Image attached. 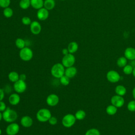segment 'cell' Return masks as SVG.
<instances>
[{
    "label": "cell",
    "mask_w": 135,
    "mask_h": 135,
    "mask_svg": "<svg viewBox=\"0 0 135 135\" xmlns=\"http://www.w3.org/2000/svg\"><path fill=\"white\" fill-rule=\"evenodd\" d=\"M127 59L124 56H121L119 57L117 61V64L119 67L123 68L127 65Z\"/></svg>",
    "instance_id": "cell-25"
},
{
    "label": "cell",
    "mask_w": 135,
    "mask_h": 135,
    "mask_svg": "<svg viewBox=\"0 0 135 135\" xmlns=\"http://www.w3.org/2000/svg\"><path fill=\"white\" fill-rule=\"evenodd\" d=\"M46 102L49 106H56L59 102V97L56 94H50L47 97L46 99Z\"/></svg>",
    "instance_id": "cell-10"
},
{
    "label": "cell",
    "mask_w": 135,
    "mask_h": 135,
    "mask_svg": "<svg viewBox=\"0 0 135 135\" xmlns=\"http://www.w3.org/2000/svg\"><path fill=\"white\" fill-rule=\"evenodd\" d=\"M52 116L51 111L46 108H42L38 110L36 114L37 120L41 122H45L49 121Z\"/></svg>",
    "instance_id": "cell-3"
},
{
    "label": "cell",
    "mask_w": 135,
    "mask_h": 135,
    "mask_svg": "<svg viewBox=\"0 0 135 135\" xmlns=\"http://www.w3.org/2000/svg\"><path fill=\"white\" fill-rule=\"evenodd\" d=\"M20 131V126L16 122L10 123L6 128V133L7 135H16Z\"/></svg>",
    "instance_id": "cell-8"
},
{
    "label": "cell",
    "mask_w": 135,
    "mask_h": 135,
    "mask_svg": "<svg viewBox=\"0 0 135 135\" xmlns=\"http://www.w3.org/2000/svg\"><path fill=\"white\" fill-rule=\"evenodd\" d=\"M76 120L74 115L71 113H68L63 117L62 124L65 128H70L75 124Z\"/></svg>",
    "instance_id": "cell-5"
},
{
    "label": "cell",
    "mask_w": 135,
    "mask_h": 135,
    "mask_svg": "<svg viewBox=\"0 0 135 135\" xmlns=\"http://www.w3.org/2000/svg\"><path fill=\"white\" fill-rule=\"evenodd\" d=\"M22 23L25 25H28L31 24V23H32V21L31 18L29 17L24 16L22 18Z\"/></svg>",
    "instance_id": "cell-34"
},
{
    "label": "cell",
    "mask_w": 135,
    "mask_h": 135,
    "mask_svg": "<svg viewBox=\"0 0 135 135\" xmlns=\"http://www.w3.org/2000/svg\"><path fill=\"white\" fill-rule=\"evenodd\" d=\"M49 15V11L44 7H42L38 9L37 12V17L40 21L46 20Z\"/></svg>",
    "instance_id": "cell-14"
},
{
    "label": "cell",
    "mask_w": 135,
    "mask_h": 135,
    "mask_svg": "<svg viewBox=\"0 0 135 135\" xmlns=\"http://www.w3.org/2000/svg\"><path fill=\"white\" fill-rule=\"evenodd\" d=\"M107 79L111 83H116L120 80L121 76L117 71L110 70L107 74Z\"/></svg>",
    "instance_id": "cell-9"
},
{
    "label": "cell",
    "mask_w": 135,
    "mask_h": 135,
    "mask_svg": "<svg viewBox=\"0 0 135 135\" xmlns=\"http://www.w3.org/2000/svg\"><path fill=\"white\" fill-rule=\"evenodd\" d=\"M77 73V69L74 66L65 68L64 75L67 76L69 78L71 79L74 77Z\"/></svg>",
    "instance_id": "cell-17"
},
{
    "label": "cell",
    "mask_w": 135,
    "mask_h": 135,
    "mask_svg": "<svg viewBox=\"0 0 135 135\" xmlns=\"http://www.w3.org/2000/svg\"><path fill=\"white\" fill-rule=\"evenodd\" d=\"M111 104L115 107L118 108H120L124 105V100L122 96H120L119 95H115L112 97L111 99Z\"/></svg>",
    "instance_id": "cell-11"
},
{
    "label": "cell",
    "mask_w": 135,
    "mask_h": 135,
    "mask_svg": "<svg viewBox=\"0 0 135 135\" xmlns=\"http://www.w3.org/2000/svg\"><path fill=\"white\" fill-rule=\"evenodd\" d=\"M15 43L16 46L20 50L25 47V42L23 39L21 38H16Z\"/></svg>",
    "instance_id": "cell-27"
},
{
    "label": "cell",
    "mask_w": 135,
    "mask_h": 135,
    "mask_svg": "<svg viewBox=\"0 0 135 135\" xmlns=\"http://www.w3.org/2000/svg\"><path fill=\"white\" fill-rule=\"evenodd\" d=\"M5 97V93L3 89L0 88V101H2Z\"/></svg>",
    "instance_id": "cell-37"
},
{
    "label": "cell",
    "mask_w": 135,
    "mask_h": 135,
    "mask_svg": "<svg viewBox=\"0 0 135 135\" xmlns=\"http://www.w3.org/2000/svg\"><path fill=\"white\" fill-rule=\"evenodd\" d=\"M117 112V108L114 105L111 104L108 105L106 108V112L110 115L115 114Z\"/></svg>",
    "instance_id": "cell-23"
},
{
    "label": "cell",
    "mask_w": 135,
    "mask_h": 135,
    "mask_svg": "<svg viewBox=\"0 0 135 135\" xmlns=\"http://www.w3.org/2000/svg\"><path fill=\"white\" fill-rule=\"evenodd\" d=\"M75 62V58L73 54L69 53L64 55L62 59L61 63L65 68H69L73 66Z\"/></svg>",
    "instance_id": "cell-6"
},
{
    "label": "cell",
    "mask_w": 135,
    "mask_h": 135,
    "mask_svg": "<svg viewBox=\"0 0 135 135\" xmlns=\"http://www.w3.org/2000/svg\"><path fill=\"white\" fill-rule=\"evenodd\" d=\"M20 123L22 126L24 128L31 127L33 123L32 118L28 115H24L22 117L20 120Z\"/></svg>",
    "instance_id": "cell-13"
},
{
    "label": "cell",
    "mask_w": 135,
    "mask_h": 135,
    "mask_svg": "<svg viewBox=\"0 0 135 135\" xmlns=\"http://www.w3.org/2000/svg\"><path fill=\"white\" fill-rule=\"evenodd\" d=\"M21 100V98L17 93L11 94L8 97V102L12 105H17Z\"/></svg>",
    "instance_id": "cell-15"
},
{
    "label": "cell",
    "mask_w": 135,
    "mask_h": 135,
    "mask_svg": "<svg viewBox=\"0 0 135 135\" xmlns=\"http://www.w3.org/2000/svg\"><path fill=\"white\" fill-rule=\"evenodd\" d=\"M74 115L76 120H82L85 118L86 116V113L83 110H79L75 112Z\"/></svg>",
    "instance_id": "cell-24"
},
{
    "label": "cell",
    "mask_w": 135,
    "mask_h": 135,
    "mask_svg": "<svg viewBox=\"0 0 135 135\" xmlns=\"http://www.w3.org/2000/svg\"><path fill=\"white\" fill-rule=\"evenodd\" d=\"M48 122L51 125L54 126V125L56 124V123L57 122V119L55 117H54V116L52 115L51 117V118L49 119Z\"/></svg>",
    "instance_id": "cell-35"
},
{
    "label": "cell",
    "mask_w": 135,
    "mask_h": 135,
    "mask_svg": "<svg viewBox=\"0 0 135 135\" xmlns=\"http://www.w3.org/2000/svg\"><path fill=\"white\" fill-rule=\"evenodd\" d=\"M78 44L76 42H71L68 44L67 49L69 51V53L73 54L78 51Z\"/></svg>",
    "instance_id": "cell-19"
},
{
    "label": "cell",
    "mask_w": 135,
    "mask_h": 135,
    "mask_svg": "<svg viewBox=\"0 0 135 135\" xmlns=\"http://www.w3.org/2000/svg\"><path fill=\"white\" fill-rule=\"evenodd\" d=\"M61 1H65V0H61Z\"/></svg>",
    "instance_id": "cell-44"
},
{
    "label": "cell",
    "mask_w": 135,
    "mask_h": 135,
    "mask_svg": "<svg viewBox=\"0 0 135 135\" xmlns=\"http://www.w3.org/2000/svg\"><path fill=\"white\" fill-rule=\"evenodd\" d=\"M2 131L1 129L0 128V135H1V134H2Z\"/></svg>",
    "instance_id": "cell-43"
},
{
    "label": "cell",
    "mask_w": 135,
    "mask_h": 135,
    "mask_svg": "<svg viewBox=\"0 0 135 135\" xmlns=\"http://www.w3.org/2000/svg\"><path fill=\"white\" fill-rule=\"evenodd\" d=\"M3 119V114H2V112L0 111V121Z\"/></svg>",
    "instance_id": "cell-41"
},
{
    "label": "cell",
    "mask_w": 135,
    "mask_h": 135,
    "mask_svg": "<svg viewBox=\"0 0 135 135\" xmlns=\"http://www.w3.org/2000/svg\"><path fill=\"white\" fill-rule=\"evenodd\" d=\"M128 110L131 112L135 111V100L130 101L127 105Z\"/></svg>",
    "instance_id": "cell-32"
},
{
    "label": "cell",
    "mask_w": 135,
    "mask_h": 135,
    "mask_svg": "<svg viewBox=\"0 0 135 135\" xmlns=\"http://www.w3.org/2000/svg\"><path fill=\"white\" fill-rule=\"evenodd\" d=\"M19 78H20V80H23V81H25L26 78V75L25 74L22 73V74H20V77Z\"/></svg>",
    "instance_id": "cell-38"
},
{
    "label": "cell",
    "mask_w": 135,
    "mask_h": 135,
    "mask_svg": "<svg viewBox=\"0 0 135 135\" xmlns=\"http://www.w3.org/2000/svg\"><path fill=\"white\" fill-rule=\"evenodd\" d=\"M124 57L129 60H135V49L131 47H127L124 52Z\"/></svg>",
    "instance_id": "cell-16"
},
{
    "label": "cell",
    "mask_w": 135,
    "mask_h": 135,
    "mask_svg": "<svg viewBox=\"0 0 135 135\" xmlns=\"http://www.w3.org/2000/svg\"><path fill=\"white\" fill-rule=\"evenodd\" d=\"M55 5L54 0H45L44 1V7L48 11L52 10Z\"/></svg>",
    "instance_id": "cell-22"
},
{
    "label": "cell",
    "mask_w": 135,
    "mask_h": 135,
    "mask_svg": "<svg viewBox=\"0 0 135 135\" xmlns=\"http://www.w3.org/2000/svg\"><path fill=\"white\" fill-rule=\"evenodd\" d=\"M11 4V0H0V7L2 8H6L9 6Z\"/></svg>",
    "instance_id": "cell-33"
},
{
    "label": "cell",
    "mask_w": 135,
    "mask_h": 135,
    "mask_svg": "<svg viewBox=\"0 0 135 135\" xmlns=\"http://www.w3.org/2000/svg\"><path fill=\"white\" fill-rule=\"evenodd\" d=\"M42 30L41 25L37 21H34L30 24V31L34 35H37L40 33Z\"/></svg>",
    "instance_id": "cell-12"
},
{
    "label": "cell",
    "mask_w": 135,
    "mask_h": 135,
    "mask_svg": "<svg viewBox=\"0 0 135 135\" xmlns=\"http://www.w3.org/2000/svg\"><path fill=\"white\" fill-rule=\"evenodd\" d=\"M19 56L21 59L23 61H29L32 59L33 56V53L30 48L25 46L20 50Z\"/></svg>",
    "instance_id": "cell-4"
},
{
    "label": "cell",
    "mask_w": 135,
    "mask_h": 135,
    "mask_svg": "<svg viewBox=\"0 0 135 135\" xmlns=\"http://www.w3.org/2000/svg\"><path fill=\"white\" fill-rule=\"evenodd\" d=\"M20 7L23 9H27L31 5L30 0H21L19 3Z\"/></svg>",
    "instance_id": "cell-26"
},
{
    "label": "cell",
    "mask_w": 135,
    "mask_h": 135,
    "mask_svg": "<svg viewBox=\"0 0 135 135\" xmlns=\"http://www.w3.org/2000/svg\"><path fill=\"white\" fill-rule=\"evenodd\" d=\"M3 15L6 18H10L13 15V11L9 7L5 8L3 10Z\"/></svg>",
    "instance_id": "cell-28"
},
{
    "label": "cell",
    "mask_w": 135,
    "mask_h": 135,
    "mask_svg": "<svg viewBox=\"0 0 135 135\" xmlns=\"http://www.w3.org/2000/svg\"><path fill=\"white\" fill-rule=\"evenodd\" d=\"M13 88L16 93H22L26 90L27 84L25 81L19 79L14 83Z\"/></svg>",
    "instance_id": "cell-7"
},
{
    "label": "cell",
    "mask_w": 135,
    "mask_h": 135,
    "mask_svg": "<svg viewBox=\"0 0 135 135\" xmlns=\"http://www.w3.org/2000/svg\"><path fill=\"white\" fill-rule=\"evenodd\" d=\"M133 67L129 64H127L126 66L123 67V72L126 75H130V74L132 73L133 71Z\"/></svg>",
    "instance_id": "cell-30"
},
{
    "label": "cell",
    "mask_w": 135,
    "mask_h": 135,
    "mask_svg": "<svg viewBox=\"0 0 135 135\" xmlns=\"http://www.w3.org/2000/svg\"><path fill=\"white\" fill-rule=\"evenodd\" d=\"M132 95H133L134 99L135 100V87L133 88V89L132 90Z\"/></svg>",
    "instance_id": "cell-40"
},
{
    "label": "cell",
    "mask_w": 135,
    "mask_h": 135,
    "mask_svg": "<svg viewBox=\"0 0 135 135\" xmlns=\"http://www.w3.org/2000/svg\"><path fill=\"white\" fill-rule=\"evenodd\" d=\"M20 74L15 71H11L8 74V80L12 82H15L20 79Z\"/></svg>",
    "instance_id": "cell-20"
},
{
    "label": "cell",
    "mask_w": 135,
    "mask_h": 135,
    "mask_svg": "<svg viewBox=\"0 0 135 135\" xmlns=\"http://www.w3.org/2000/svg\"><path fill=\"white\" fill-rule=\"evenodd\" d=\"M85 135H100V133L97 129L91 128L85 132Z\"/></svg>",
    "instance_id": "cell-31"
},
{
    "label": "cell",
    "mask_w": 135,
    "mask_h": 135,
    "mask_svg": "<svg viewBox=\"0 0 135 135\" xmlns=\"http://www.w3.org/2000/svg\"><path fill=\"white\" fill-rule=\"evenodd\" d=\"M31 5L32 7L36 9H39L44 6L43 0H30Z\"/></svg>",
    "instance_id": "cell-18"
},
{
    "label": "cell",
    "mask_w": 135,
    "mask_h": 135,
    "mask_svg": "<svg viewBox=\"0 0 135 135\" xmlns=\"http://www.w3.org/2000/svg\"><path fill=\"white\" fill-rule=\"evenodd\" d=\"M6 108L7 107L4 101H3V100L1 101H0V111L3 112L6 110Z\"/></svg>",
    "instance_id": "cell-36"
},
{
    "label": "cell",
    "mask_w": 135,
    "mask_h": 135,
    "mask_svg": "<svg viewBox=\"0 0 135 135\" xmlns=\"http://www.w3.org/2000/svg\"><path fill=\"white\" fill-rule=\"evenodd\" d=\"M3 119L7 123L14 122L17 119L18 115L16 111L7 107L6 110L2 112Z\"/></svg>",
    "instance_id": "cell-1"
},
{
    "label": "cell",
    "mask_w": 135,
    "mask_h": 135,
    "mask_svg": "<svg viewBox=\"0 0 135 135\" xmlns=\"http://www.w3.org/2000/svg\"><path fill=\"white\" fill-rule=\"evenodd\" d=\"M65 68L61 63L54 64L51 69V74L55 78L60 79L64 75Z\"/></svg>",
    "instance_id": "cell-2"
},
{
    "label": "cell",
    "mask_w": 135,
    "mask_h": 135,
    "mask_svg": "<svg viewBox=\"0 0 135 135\" xmlns=\"http://www.w3.org/2000/svg\"><path fill=\"white\" fill-rule=\"evenodd\" d=\"M62 54H63L64 55H66V54H68L69 53L68 49H66V48L63 49L62 50Z\"/></svg>",
    "instance_id": "cell-39"
},
{
    "label": "cell",
    "mask_w": 135,
    "mask_h": 135,
    "mask_svg": "<svg viewBox=\"0 0 135 135\" xmlns=\"http://www.w3.org/2000/svg\"><path fill=\"white\" fill-rule=\"evenodd\" d=\"M70 78H69L67 76L65 75H63L62 77H61L59 80H60V83L64 85V86H66L68 85L70 83Z\"/></svg>",
    "instance_id": "cell-29"
},
{
    "label": "cell",
    "mask_w": 135,
    "mask_h": 135,
    "mask_svg": "<svg viewBox=\"0 0 135 135\" xmlns=\"http://www.w3.org/2000/svg\"><path fill=\"white\" fill-rule=\"evenodd\" d=\"M115 92L117 95L123 96L127 92V89L123 85H118L115 88Z\"/></svg>",
    "instance_id": "cell-21"
},
{
    "label": "cell",
    "mask_w": 135,
    "mask_h": 135,
    "mask_svg": "<svg viewBox=\"0 0 135 135\" xmlns=\"http://www.w3.org/2000/svg\"><path fill=\"white\" fill-rule=\"evenodd\" d=\"M132 74L134 76V77H135V68H133V71H132Z\"/></svg>",
    "instance_id": "cell-42"
}]
</instances>
